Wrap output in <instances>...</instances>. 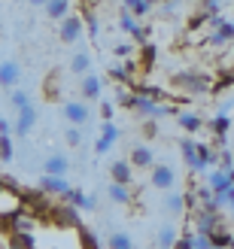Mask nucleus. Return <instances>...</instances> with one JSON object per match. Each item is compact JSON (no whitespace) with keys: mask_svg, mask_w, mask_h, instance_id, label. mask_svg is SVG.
I'll list each match as a JSON object with an SVG mask.
<instances>
[{"mask_svg":"<svg viewBox=\"0 0 234 249\" xmlns=\"http://www.w3.org/2000/svg\"><path fill=\"white\" fill-rule=\"evenodd\" d=\"M101 249H104V246H101Z\"/></svg>","mask_w":234,"mask_h":249,"instance_id":"51","label":"nucleus"},{"mask_svg":"<svg viewBox=\"0 0 234 249\" xmlns=\"http://www.w3.org/2000/svg\"><path fill=\"white\" fill-rule=\"evenodd\" d=\"M76 237H79V249H101V240H97V234L89 231L85 225L76 228Z\"/></svg>","mask_w":234,"mask_h":249,"instance_id":"26","label":"nucleus"},{"mask_svg":"<svg viewBox=\"0 0 234 249\" xmlns=\"http://www.w3.org/2000/svg\"><path fill=\"white\" fill-rule=\"evenodd\" d=\"M49 225H55V228H70V231H76L82 225V216H79V210L67 204V201H61V204H52V210H49Z\"/></svg>","mask_w":234,"mask_h":249,"instance_id":"2","label":"nucleus"},{"mask_svg":"<svg viewBox=\"0 0 234 249\" xmlns=\"http://www.w3.org/2000/svg\"><path fill=\"white\" fill-rule=\"evenodd\" d=\"M167 3H170V0H167Z\"/></svg>","mask_w":234,"mask_h":249,"instance_id":"50","label":"nucleus"},{"mask_svg":"<svg viewBox=\"0 0 234 249\" xmlns=\"http://www.w3.org/2000/svg\"><path fill=\"white\" fill-rule=\"evenodd\" d=\"M228 249H234V237H231V246H228Z\"/></svg>","mask_w":234,"mask_h":249,"instance_id":"48","label":"nucleus"},{"mask_svg":"<svg viewBox=\"0 0 234 249\" xmlns=\"http://www.w3.org/2000/svg\"><path fill=\"white\" fill-rule=\"evenodd\" d=\"M109 201L113 204H131L134 201V195H131V185H125V182H109Z\"/></svg>","mask_w":234,"mask_h":249,"instance_id":"22","label":"nucleus"},{"mask_svg":"<svg viewBox=\"0 0 234 249\" xmlns=\"http://www.w3.org/2000/svg\"><path fill=\"white\" fill-rule=\"evenodd\" d=\"M82 3H89V0H82Z\"/></svg>","mask_w":234,"mask_h":249,"instance_id":"49","label":"nucleus"},{"mask_svg":"<svg viewBox=\"0 0 234 249\" xmlns=\"http://www.w3.org/2000/svg\"><path fill=\"white\" fill-rule=\"evenodd\" d=\"M0 134H12V122H6V119H0Z\"/></svg>","mask_w":234,"mask_h":249,"instance_id":"44","label":"nucleus"},{"mask_svg":"<svg viewBox=\"0 0 234 249\" xmlns=\"http://www.w3.org/2000/svg\"><path fill=\"white\" fill-rule=\"evenodd\" d=\"M177 228L174 225H162L158 228V237H155V243H158V249H174V243H177Z\"/></svg>","mask_w":234,"mask_h":249,"instance_id":"25","label":"nucleus"},{"mask_svg":"<svg viewBox=\"0 0 234 249\" xmlns=\"http://www.w3.org/2000/svg\"><path fill=\"white\" fill-rule=\"evenodd\" d=\"M207 185H210V192H213V195H222L228 185H234V182L228 179V173H225L222 167H213L210 173H207Z\"/></svg>","mask_w":234,"mask_h":249,"instance_id":"16","label":"nucleus"},{"mask_svg":"<svg viewBox=\"0 0 234 249\" xmlns=\"http://www.w3.org/2000/svg\"><path fill=\"white\" fill-rule=\"evenodd\" d=\"M155 134H158V124H155V119H143V137H149V140H152Z\"/></svg>","mask_w":234,"mask_h":249,"instance_id":"40","label":"nucleus"},{"mask_svg":"<svg viewBox=\"0 0 234 249\" xmlns=\"http://www.w3.org/2000/svg\"><path fill=\"white\" fill-rule=\"evenodd\" d=\"M219 167H222V170L234 167V152H231V149H219Z\"/></svg>","mask_w":234,"mask_h":249,"instance_id":"38","label":"nucleus"},{"mask_svg":"<svg viewBox=\"0 0 234 249\" xmlns=\"http://www.w3.org/2000/svg\"><path fill=\"white\" fill-rule=\"evenodd\" d=\"M64 140H67V146H79L82 143V134H79L76 124H70V128L64 131Z\"/></svg>","mask_w":234,"mask_h":249,"instance_id":"37","label":"nucleus"},{"mask_svg":"<svg viewBox=\"0 0 234 249\" xmlns=\"http://www.w3.org/2000/svg\"><path fill=\"white\" fill-rule=\"evenodd\" d=\"M70 73H73V76H85V73H91V55L89 52H73Z\"/></svg>","mask_w":234,"mask_h":249,"instance_id":"21","label":"nucleus"},{"mask_svg":"<svg viewBox=\"0 0 234 249\" xmlns=\"http://www.w3.org/2000/svg\"><path fill=\"white\" fill-rule=\"evenodd\" d=\"M79 16H82V21H85V31H89V36H97V31H101V28H97L94 9H89V3H82V12H79Z\"/></svg>","mask_w":234,"mask_h":249,"instance_id":"28","label":"nucleus"},{"mask_svg":"<svg viewBox=\"0 0 234 249\" xmlns=\"http://www.w3.org/2000/svg\"><path fill=\"white\" fill-rule=\"evenodd\" d=\"M109 76H113V82H119V85H131V73L125 67H109Z\"/></svg>","mask_w":234,"mask_h":249,"instance_id":"34","label":"nucleus"},{"mask_svg":"<svg viewBox=\"0 0 234 249\" xmlns=\"http://www.w3.org/2000/svg\"><path fill=\"white\" fill-rule=\"evenodd\" d=\"M155 58H158V49L152 43H143L137 49V73H149L152 64H155Z\"/></svg>","mask_w":234,"mask_h":249,"instance_id":"14","label":"nucleus"},{"mask_svg":"<svg viewBox=\"0 0 234 249\" xmlns=\"http://www.w3.org/2000/svg\"><path fill=\"white\" fill-rule=\"evenodd\" d=\"M61 116H64L70 124H85L91 119V109H89V104H82V101H67L64 107H61Z\"/></svg>","mask_w":234,"mask_h":249,"instance_id":"5","label":"nucleus"},{"mask_svg":"<svg viewBox=\"0 0 234 249\" xmlns=\"http://www.w3.org/2000/svg\"><path fill=\"white\" fill-rule=\"evenodd\" d=\"M116 140H119V128H116L113 122H104V124H101V137H97V143H94V152H97V155L109 152Z\"/></svg>","mask_w":234,"mask_h":249,"instance_id":"9","label":"nucleus"},{"mask_svg":"<svg viewBox=\"0 0 234 249\" xmlns=\"http://www.w3.org/2000/svg\"><path fill=\"white\" fill-rule=\"evenodd\" d=\"M101 116H104V122L113 119V104H109V101H104V104H101Z\"/></svg>","mask_w":234,"mask_h":249,"instance_id":"42","label":"nucleus"},{"mask_svg":"<svg viewBox=\"0 0 234 249\" xmlns=\"http://www.w3.org/2000/svg\"><path fill=\"white\" fill-rule=\"evenodd\" d=\"M207 18H210V16H207V12H195V16L189 18V24H186V28H189V31H198V28H207Z\"/></svg>","mask_w":234,"mask_h":249,"instance_id":"36","label":"nucleus"},{"mask_svg":"<svg viewBox=\"0 0 234 249\" xmlns=\"http://www.w3.org/2000/svg\"><path fill=\"white\" fill-rule=\"evenodd\" d=\"M28 3H31V6H46L49 0H28Z\"/></svg>","mask_w":234,"mask_h":249,"instance_id":"45","label":"nucleus"},{"mask_svg":"<svg viewBox=\"0 0 234 249\" xmlns=\"http://www.w3.org/2000/svg\"><path fill=\"white\" fill-rule=\"evenodd\" d=\"M36 107L31 104V107H24V109H18V119H16V124H12V134L16 137H28L31 134V128L36 124Z\"/></svg>","mask_w":234,"mask_h":249,"instance_id":"7","label":"nucleus"},{"mask_svg":"<svg viewBox=\"0 0 234 249\" xmlns=\"http://www.w3.org/2000/svg\"><path fill=\"white\" fill-rule=\"evenodd\" d=\"M174 249H195V234L192 231H182L180 237H177V243H174Z\"/></svg>","mask_w":234,"mask_h":249,"instance_id":"35","label":"nucleus"},{"mask_svg":"<svg viewBox=\"0 0 234 249\" xmlns=\"http://www.w3.org/2000/svg\"><path fill=\"white\" fill-rule=\"evenodd\" d=\"M219 6H222V0H201V12L207 16H219Z\"/></svg>","mask_w":234,"mask_h":249,"instance_id":"39","label":"nucleus"},{"mask_svg":"<svg viewBox=\"0 0 234 249\" xmlns=\"http://www.w3.org/2000/svg\"><path fill=\"white\" fill-rule=\"evenodd\" d=\"M119 21H122V31H128L131 36H134V34L140 31V24H137V18H134V16H131L128 9H122V18H119Z\"/></svg>","mask_w":234,"mask_h":249,"instance_id":"32","label":"nucleus"},{"mask_svg":"<svg viewBox=\"0 0 234 249\" xmlns=\"http://www.w3.org/2000/svg\"><path fill=\"white\" fill-rule=\"evenodd\" d=\"M122 3H125V9L131 12V16H134V18H143V16H146V12H149V9H152L149 3H146V0H122Z\"/></svg>","mask_w":234,"mask_h":249,"instance_id":"29","label":"nucleus"},{"mask_svg":"<svg viewBox=\"0 0 234 249\" xmlns=\"http://www.w3.org/2000/svg\"><path fill=\"white\" fill-rule=\"evenodd\" d=\"M131 52H134V49H131V46H125V43L116 46V58H131Z\"/></svg>","mask_w":234,"mask_h":249,"instance_id":"43","label":"nucleus"},{"mask_svg":"<svg viewBox=\"0 0 234 249\" xmlns=\"http://www.w3.org/2000/svg\"><path fill=\"white\" fill-rule=\"evenodd\" d=\"M213 73H204V70H180L170 76V89L174 94L182 97H201V94H210L213 89Z\"/></svg>","mask_w":234,"mask_h":249,"instance_id":"1","label":"nucleus"},{"mask_svg":"<svg viewBox=\"0 0 234 249\" xmlns=\"http://www.w3.org/2000/svg\"><path fill=\"white\" fill-rule=\"evenodd\" d=\"M228 128H231V119H228L225 113H222V116H216V119L210 122V134L216 137V146H219V149L225 146V134H228Z\"/></svg>","mask_w":234,"mask_h":249,"instance_id":"20","label":"nucleus"},{"mask_svg":"<svg viewBox=\"0 0 234 249\" xmlns=\"http://www.w3.org/2000/svg\"><path fill=\"white\" fill-rule=\"evenodd\" d=\"M177 124H180L186 134H198V131L204 128L201 116H195V113H177Z\"/></svg>","mask_w":234,"mask_h":249,"instance_id":"24","label":"nucleus"},{"mask_svg":"<svg viewBox=\"0 0 234 249\" xmlns=\"http://www.w3.org/2000/svg\"><path fill=\"white\" fill-rule=\"evenodd\" d=\"M18 79H21L18 61H0V85H3V89H16Z\"/></svg>","mask_w":234,"mask_h":249,"instance_id":"11","label":"nucleus"},{"mask_svg":"<svg viewBox=\"0 0 234 249\" xmlns=\"http://www.w3.org/2000/svg\"><path fill=\"white\" fill-rule=\"evenodd\" d=\"M107 246L109 249H134V240H131V234H125V231H109Z\"/></svg>","mask_w":234,"mask_h":249,"instance_id":"27","label":"nucleus"},{"mask_svg":"<svg viewBox=\"0 0 234 249\" xmlns=\"http://www.w3.org/2000/svg\"><path fill=\"white\" fill-rule=\"evenodd\" d=\"M164 210H167V213L170 216H180V213H186V192H174V189H170V192H164Z\"/></svg>","mask_w":234,"mask_h":249,"instance_id":"15","label":"nucleus"},{"mask_svg":"<svg viewBox=\"0 0 234 249\" xmlns=\"http://www.w3.org/2000/svg\"><path fill=\"white\" fill-rule=\"evenodd\" d=\"M207 237H210V246L228 249V246H231V237H234V234H228V231H222V228H216V231H210V234H207Z\"/></svg>","mask_w":234,"mask_h":249,"instance_id":"30","label":"nucleus"},{"mask_svg":"<svg viewBox=\"0 0 234 249\" xmlns=\"http://www.w3.org/2000/svg\"><path fill=\"white\" fill-rule=\"evenodd\" d=\"M109 182H125V185L134 182V167H131L128 158L113 161V164H109Z\"/></svg>","mask_w":234,"mask_h":249,"instance_id":"12","label":"nucleus"},{"mask_svg":"<svg viewBox=\"0 0 234 249\" xmlns=\"http://www.w3.org/2000/svg\"><path fill=\"white\" fill-rule=\"evenodd\" d=\"M67 170H70V161H67V155H61V152L49 155L46 164H43V173H49V177H67Z\"/></svg>","mask_w":234,"mask_h":249,"instance_id":"13","label":"nucleus"},{"mask_svg":"<svg viewBox=\"0 0 234 249\" xmlns=\"http://www.w3.org/2000/svg\"><path fill=\"white\" fill-rule=\"evenodd\" d=\"M6 189V179H0V192H3Z\"/></svg>","mask_w":234,"mask_h":249,"instance_id":"47","label":"nucleus"},{"mask_svg":"<svg viewBox=\"0 0 234 249\" xmlns=\"http://www.w3.org/2000/svg\"><path fill=\"white\" fill-rule=\"evenodd\" d=\"M128 161H131V167H134V170H152V167H155V155H152V149H149V146H143V143L131 149Z\"/></svg>","mask_w":234,"mask_h":249,"instance_id":"8","label":"nucleus"},{"mask_svg":"<svg viewBox=\"0 0 234 249\" xmlns=\"http://www.w3.org/2000/svg\"><path fill=\"white\" fill-rule=\"evenodd\" d=\"M36 189L46 192V195H55V197H64L70 192V185L64 177H49V173H40V179H36Z\"/></svg>","mask_w":234,"mask_h":249,"instance_id":"6","label":"nucleus"},{"mask_svg":"<svg viewBox=\"0 0 234 249\" xmlns=\"http://www.w3.org/2000/svg\"><path fill=\"white\" fill-rule=\"evenodd\" d=\"M149 182H152V189H158V192H170V189H177V170L170 164H155Z\"/></svg>","mask_w":234,"mask_h":249,"instance_id":"4","label":"nucleus"},{"mask_svg":"<svg viewBox=\"0 0 234 249\" xmlns=\"http://www.w3.org/2000/svg\"><path fill=\"white\" fill-rule=\"evenodd\" d=\"M9 104L16 107V109H24V107H31V97H28V91H21V89H12V94H9Z\"/></svg>","mask_w":234,"mask_h":249,"instance_id":"31","label":"nucleus"},{"mask_svg":"<svg viewBox=\"0 0 234 249\" xmlns=\"http://www.w3.org/2000/svg\"><path fill=\"white\" fill-rule=\"evenodd\" d=\"M222 207H231L234 210V185H228V189L222 192Z\"/></svg>","mask_w":234,"mask_h":249,"instance_id":"41","label":"nucleus"},{"mask_svg":"<svg viewBox=\"0 0 234 249\" xmlns=\"http://www.w3.org/2000/svg\"><path fill=\"white\" fill-rule=\"evenodd\" d=\"M180 152H182V161H186V167H189L192 173H204V167H201V158H198V143L186 137V140L180 143Z\"/></svg>","mask_w":234,"mask_h":249,"instance_id":"10","label":"nucleus"},{"mask_svg":"<svg viewBox=\"0 0 234 249\" xmlns=\"http://www.w3.org/2000/svg\"><path fill=\"white\" fill-rule=\"evenodd\" d=\"M6 243H9V249H36L34 231H12L6 237Z\"/></svg>","mask_w":234,"mask_h":249,"instance_id":"19","label":"nucleus"},{"mask_svg":"<svg viewBox=\"0 0 234 249\" xmlns=\"http://www.w3.org/2000/svg\"><path fill=\"white\" fill-rule=\"evenodd\" d=\"M225 173H228V179H231V182H234V167H231V170H225Z\"/></svg>","mask_w":234,"mask_h":249,"instance_id":"46","label":"nucleus"},{"mask_svg":"<svg viewBox=\"0 0 234 249\" xmlns=\"http://www.w3.org/2000/svg\"><path fill=\"white\" fill-rule=\"evenodd\" d=\"M101 76H94V73H85L82 76V85H79V91H82V97L85 101H97L101 97Z\"/></svg>","mask_w":234,"mask_h":249,"instance_id":"17","label":"nucleus"},{"mask_svg":"<svg viewBox=\"0 0 234 249\" xmlns=\"http://www.w3.org/2000/svg\"><path fill=\"white\" fill-rule=\"evenodd\" d=\"M43 9H46V16L52 21H61L64 16H70V0H49Z\"/></svg>","mask_w":234,"mask_h":249,"instance_id":"23","label":"nucleus"},{"mask_svg":"<svg viewBox=\"0 0 234 249\" xmlns=\"http://www.w3.org/2000/svg\"><path fill=\"white\" fill-rule=\"evenodd\" d=\"M64 201H67V204H73L76 210H94V207H97L94 195H85V192H79V189H70V192L64 195Z\"/></svg>","mask_w":234,"mask_h":249,"instance_id":"18","label":"nucleus"},{"mask_svg":"<svg viewBox=\"0 0 234 249\" xmlns=\"http://www.w3.org/2000/svg\"><path fill=\"white\" fill-rule=\"evenodd\" d=\"M0 161H12V134H0Z\"/></svg>","mask_w":234,"mask_h":249,"instance_id":"33","label":"nucleus"},{"mask_svg":"<svg viewBox=\"0 0 234 249\" xmlns=\"http://www.w3.org/2000/svg\"><path fill=\"white\" fill-rule=\"evenodd\" d=\"M82 31H85V21H82V16H76V12H70V16H64V18H61L58 40H61V43H76L79 36H82Z\"/></svg>","mask_w":234,"mask_h":249,"instance_id":"3","label":"nucleus"}]
</instances>
